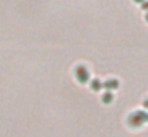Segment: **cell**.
Instances as JSON below:
<instances>
[{"label":"cell","instance_id":"1","mask_svg":"<svg viewBox=\"0 0 148 137\" xmlns=\"http://www.w3.org/2000/svg\"><path fill=\"white\" fill-rule=\"evenodd\" d=\"M105 86H106V87H114V86H116V82H115V80H112V82L109 80V82L105 83Z\"/></svg>","mask_w":148,"mask_h":137}]
</instances>
